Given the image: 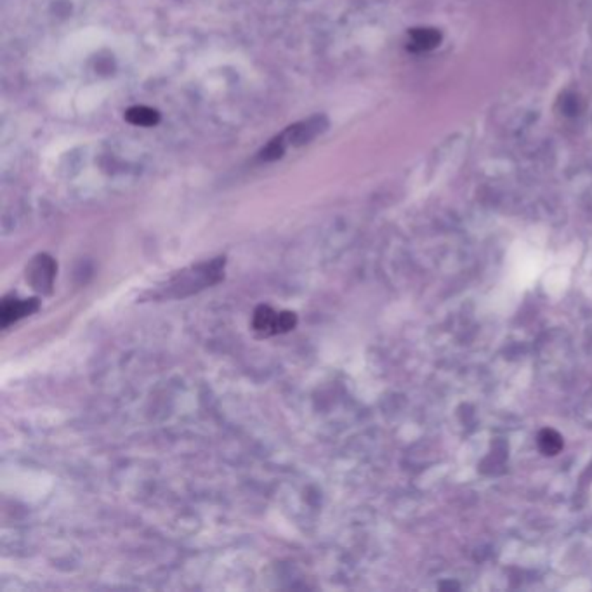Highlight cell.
I'll return each instance as SVG.
<instances>
[{"instance_id": "1", "label": "cell", "mask_w": 592, "mask_h": 592, "mask_svg": "<svg viewBox=\"0 0 592 592\" xmlns=\"http://www.w3.org/2000/svg\"><path fill=\"white\" fill-rule=\"evenodd\" d=\"M295 325H297V316L292 311H282V313H276L275 309H271L269 306H259L256 311H254L252 318V328L259 335L269 337L276 335V333H285L294 331Z\"/></svg>"}, {"instance_id": "2", "label": "cell", "mask_w": 592, "mask_h": 592, "mask_svg": "<svg viewBox=\"0 0 592 592\" xmlns=\"http://www.w3.org/2000/svg\"><path fill=\"white\" fill-rule=\"evenodd\" d=\"M56 269H58V266H56L54 259L49 257L47 254H40V256L35 257L32 264H30L26 278L30 280V283H32L33 288H37V290L49 292L52 287V282H54Z\"/></svg>"}, {"instance_id": "3", "label": "cell", "mask_w": 592, "mask_h": 592, "mask_svg": "<svg viewBox=\"0 0 592 592\" xmlns=\"http://www.w3.org/2000/svg\"><path fill=\"white\" fill-rule=\"evenodd\" d=\"M39 301L37 299H4L2 308H0V320L2 327L7 328L11 323H16L21 318L30 316L39 309Z\"/></svg>"}, {"instance_id": "4", "label": "cell", "mask_w": 592, "mask_h": 592, "mask_svg": "<svg viewBox=\"0 0 592 592\" xmlns=\"http://www.w3.org/2000/svg\"><path fill=\"white\" fill-rule=\"evenodd\" d=\"M441 42V32L436 28H412L408 32V51L424 52L438 47Z\"/></svg>"}, {"instance_id": "5", "label": "cell", "mask_w": 592, "mask_h": 592, "mask_svg": "<svg viewBox=\"0 0 592 592\" xmlns=\"http://www.w3.org/2000/svg\"><path fill=\"white\" fill-rule=\"evenodd\" d=\"M125 118L127 122H130L132 125L152 127L155 125V123H159L160 115L148 106H134L130 108V110H127Z\"/></svg>"}, {"instance_id": "6", "label": "cell", "mask_w": 592, "mask_h": 592, "mask_svg": "<svg viewBox=\"0 0 592 592\" xmlns=\"http://www.w3.org/2000/svg\"><path fill=\"white\" fill-rule=\"evenodd\" d=\"M538 447L545 455H557L563 450V438L554 429H544L538 434Z\"/></svg>"}]
</instances>
